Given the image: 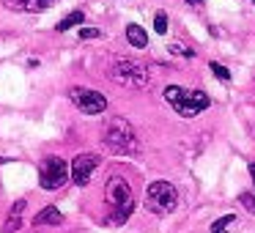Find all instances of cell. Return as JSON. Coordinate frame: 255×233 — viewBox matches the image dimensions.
<instances>
[{
    "mask_svg": "<svg viewBox=\"0 0 255 233\" xmlns=\"http://www.w3.org/2000/svg\"><path fill=\"white\" fill-rule=\"evenodd\" d=\"M127 39L132 47H137V50H143V47H148V33H145L140 25H127Z\"/></svg>",
    "mask_w": 255,
    "mask_h": 233,
    "instance_id": "obj_12",
    "label": "cell"
},
{
    "mask_svg": "<svg viewBox=\"0 0 255 233\" xmlns=\"http://www.w3.org/2000/svg\"><path fill=\"white\" fill-rule=\"evenodd\" d=\"M250 176H253V181H255V162L250 165Z\"/></svg>",
    "mask_w": 255,
    "mask_h": 233,
    "instance_id": "obj_20",
    "label": "cell"
},
{
    "mask_svg": "<svg viewBox=\"0 0 255 233\" xmlns=\"http://www.w3.org/2000/svg\"><path fill=\"white\" fill-rule=\"evenodd\" d=\"M102 140H105V145L113 154H124V156H137L140 154L137 132H134V126L127 118H113V121H107Z\"/></svg>",
    "mask_w": 255,
    "mask_h": 233,
    "instance_id": "obj_1",
    "label": "cell"
},
{
    "mask_svg": "<svg viewBox=\"0 0 255 233\" xmlns=\"http://www.w3.org/2000/svg\"><path fill=\"white\" fill-rule=\"evenodd\" d=\"M69 99H72V105L77 107L80 113H85V116H99V113L107 110V99L99 94V91H91V88H83V85H77V88L69 91Z\"/></svg>",
    "mask_w": 255,
    "mask_h": 233,
    "instance_id": "obj_7",
    "label": "cell"
},
{
    "mask_svg": "<svg viewBox=\"0 0 255 233\" xmlns=\"http://www.w3.org/2000/svg\"><path fill=\"white\" fill-rule=\"evenodd\" d=\"M96 167H99V154H77L72 159V181L77 184V187H85V184L94 178Z\"/></svg>",
    "mask_w": 255,
    "mask_h": 233,
    "instance_id": "obj_8",
    "label": "cell"
},
{
    "mask_svg": "<svg viewBox=\"0 0 255 233\" xmlns=\"http://www.w3.org/2000/svg\"><path fill=\"white\" fill-rule=\"evenodd\" d=\"M187 3H198V0H187Z\"/></svg>",
    "mask_w": 255,
    "mask_h": 233,
    "instance_id": "obj_21",
    "label": "cell"
},
{
    "mask_svg": "<svg viewBox=\"0 0 255 233\" xmlns=\"http://www.w3.org/2000/svg\"><path fill=\"white\" fill-rule=\"evenodd\" d=\"M69 178H72V170H69V165L61 156H50L47 162H41V167H39L41 189H61Z\"/></svg>",
    "mask_w": 255,
    "mask_h": 233,
    "instance_id": "obj_6",
    "label": "cell"
},
{
    "mask_svg": "<svg viewBox=\"0 0 255 233\" xmlns=\"http://www.w3.org/2000/svg\"><path fill=\"white\" fill-rule=\"evenodd\" d=\"M231 225H236V214H225V217H220V220L211 225V233H228V228Z\"/></svg>",
    "mask_w": 255,
    "mask_h": 233,
    "instance_id": "obj_14",
    "label": "cell"
},
{
    "mask_svg": "<svg viewBox=\"0 0 255 233\" xmlns=\"http://www.w3.org/2000/svg\"><path fill=\"white\" fill-rule=\"evenodd\" d=\"M25 200H17V203L11 206V211H8V220L6 225H3V233H17L19 228H22V214H25Z\"/></svg>",
    "mask_w": 255,
    "mask_h": 233,
    "instance_id": "obj_10",
    "label": "cell"
},
{
    "mask_svg": "<svg viewBox=\"0 0 255 233\" xmlns=\"http://www.w3.org/2000/svg\"><path fill=\"white\" fill-rule=\"evenodd\" d=\"M110 77L116 80V83L127 85V88H145L151 74H148V66H145V63L129 61V58H118L110 66Z\"/></svg>",
    "mask_w": 255,
    "mask_h": 233,
    "instance_id": "obj_4",
    "label": "cell"
},
{
    "mask_svg": "<svg viewBox=\"0 0 255 233\" xmlns=\"http://www.w3.org/2000/svg\"><path fill=\"white\" fill-rule=\"evenodd\" d=\"M165 102L173 105V110H176L181 118H195L203 110H209V105H211V99L203 94V91L181 88V85H167L165 88Z\"/></svg>",
    "mask_w": 255,
    "mask_h": 233,
    "instance_id": "obj_2",
    "label": "cell"
},
{
    "mask_svg": "<svg viewBox=\"0 0 255 233\" xmlns=\"http://www.w3.org/2000/svg\"><path fill=\"white\" fill-rule=\"evenodd\" d=\"M105 198H107V203L113 206V222H116V225L127 222L129 214L134 211V192H132L127 178L113 176L110 181L105 184Z\"/></svg>",
    "mask_w": 255,
    "mask_h": 233,
    "instance_id": "obj_3",
    "label": "cell"
},
{
    "mask_svg": "<svg viewBox=\"0 0 255 233\" xmlns=\"http://www.w3.org/2000/svg\"><path fill=\"white\" fill-rule=\"evenodd\" d=\"M239 203H242L250 214H255V189H253V192H242V195H239Z\"/></svg>",
    "mask_w": 255,
    "mask_h": 233,
    "instance_id": "obj_15",
    "label": "cell"
},
{
    "mask_svg": "<svg viewBox=\"0 0 255 233\" xmlns=\"http://www.w3.org/2000/svg\"><path fill=\"white\" fill-rule=\"evenodd\" d=\"M61 222H63V214L55 206H47V209H41L39 214L33 217V225H61Z\"/></svg>",
    "mask_w": 255,
    "mask_h": 233,
    "instance_id": "obj_11",
    "label": "cell"
},
{
    "mask_svg": "<svg viewBox=\"0 0 255 233\" xmlns=\"http://www.w3.org/2000/svg\"><path fill=\"white\" fill-rule=\"evenodd\" d=\"M170 52H176V55H184V58H192V55H195L192 47H184L181 41H173V44H170Z\"/></svg>",
    "mask_w": 255,
    "mask_h": 233,
    "instance_id": "obj_18",
    "label": "cell"
},
{
    "mask_svg": "<svg viewBox=\"0 0 255 233\" xmlns=\"http://www.w3.org/2000/svg\"><path fill=\"white\" fill-rule=\"evenodd\" d=\"M99 30H96V28H83V30H80V39H99Z\"/></svg>",
    "mask_w": 255,
    "mask_h": 233,
    "instance_id": "obj_19",
    "label": "cell"
},
{
    "mask_svg": "<svg viewBox=\"0 0 255 233\" xmlns=\"http://www.w3.org/2000/svg\"><path fill=\"white\" fill-rule=\"evenodd\" d=\"M209 66H211V72H214V77H217V80H222V83H228V80H231V72H228V69L222 66V63L211 61Z\"/></svg>",
    "mask_w": 255,
    "mask_h": 233,
    "instance_id": "obj_17",
    "label": "cell"
},
{
    "mask_svg": "<svg viewBox=\"0 0 255 233\" xmlns=\"http://www.w3.org/2000/svg\"><path fill=\"white\" fill-rule=\"evenodd\" d=\"M154 30H156L159 36L167 33V14H165V11H156V17H154Z\"/></svg>",
    "mask_w": 255,
    "mask_h": 233,
    "instance_id": "obj_16",
    "label": "cell"
},
{
    "mask_svg": "<svg viewBox=\"0 0 255 233\" xmlns=\"http://www.w3.org/2000/svg\"><path fill=\"white\" fill-rule=\"evenodd\" d=\"M80 22H85V14H83V11H72L69 17H63L61 22L55 25V30H58V33H63V30L74 28V25H80Z\"/></svg>",
    "mask_w": 255,
    "mask_h": 233,
    "instance_id": "obj_13",
    "label": "cell"
},
{
    "mask_svg": "<svg viewBox=\"0 0 255 233\" xmlns=\"http://www.w3.org/2000/svg\"><path fill=\"white\" fill-rule=\"evenodd\" d=\"M253 3H255V0H253Z\"/></svg>",
    "mask_w": 255,
    "mask_h": 233,
    "instance_id": "obj_22",
    "label": "cell"
},
{
    "mask_svg": "<svg viewBox=\"0 0 255 233\" xmlns=\"http://www.w3.org/2000/svg\"><path fill=\"white\" fill-rule=\"evenodd\" d=\"M176 206H178V192L173 184L167 181L148 184V189H145V209L151 214H170V211H176Z\"/></svg>",
    "mask_w": 255,
    "mask_h": 233,
    "instance_id": "obj_5",
    "label": "cell"
},
{
    "mask_svg": "<svg viewBox=\"0 0 255 233\" xmlns=\"http://www.w3.org/2000/svg\"><path fill=\"white\" fill-rule=\"evenodd\" d=\"M55 0H6V6L14 8V11H44V8H50Z\"/></svg>",
    "mask_w": 255,
    "mask_h": 233,
    "instance_id": "obj_9",
    "label": "cell"
}]
</instances>
